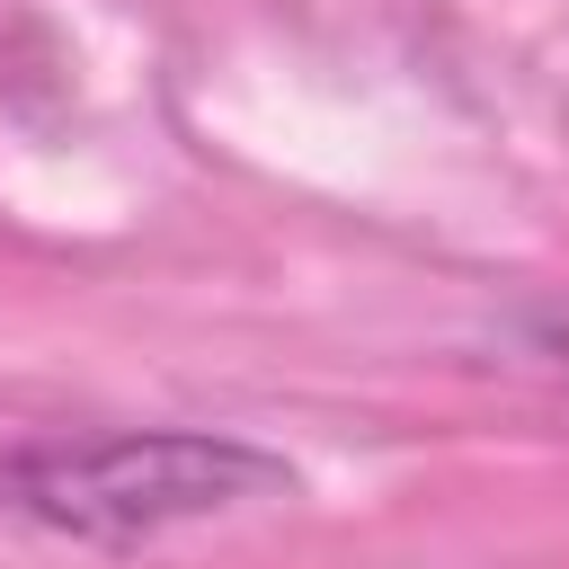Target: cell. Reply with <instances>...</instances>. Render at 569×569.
I'll list each match as a JSON object with an SVG mask.
<instances>
[{"label":"cell","mask_w":569,"mask_h":569,"mask_svg":"<svg viewBox=\"0 0 569 569\" xmlns=\"http://www.w3.org/2000/svg\"><path fill=\"white\" fill-rule=\"evenodd\" d=\"M0 71H9V18H0Z\"/></svg>","instance_id":"obj_2"},{"label":"cell","mask_w":569,"mask_h":569,"mask_svg":"<svg viewBox=\"0 0 569 569\" xmlns=\"http://www.w3.org/2000/svg\"><path fill=\"white\" fill-rule=\"evenodd\" d=\"M293 498V462L222 427H107V436H27L0 445V525L142 551L196 525H231Z\"/></svg>","instance_id":"obj_1"}]
</instances>
